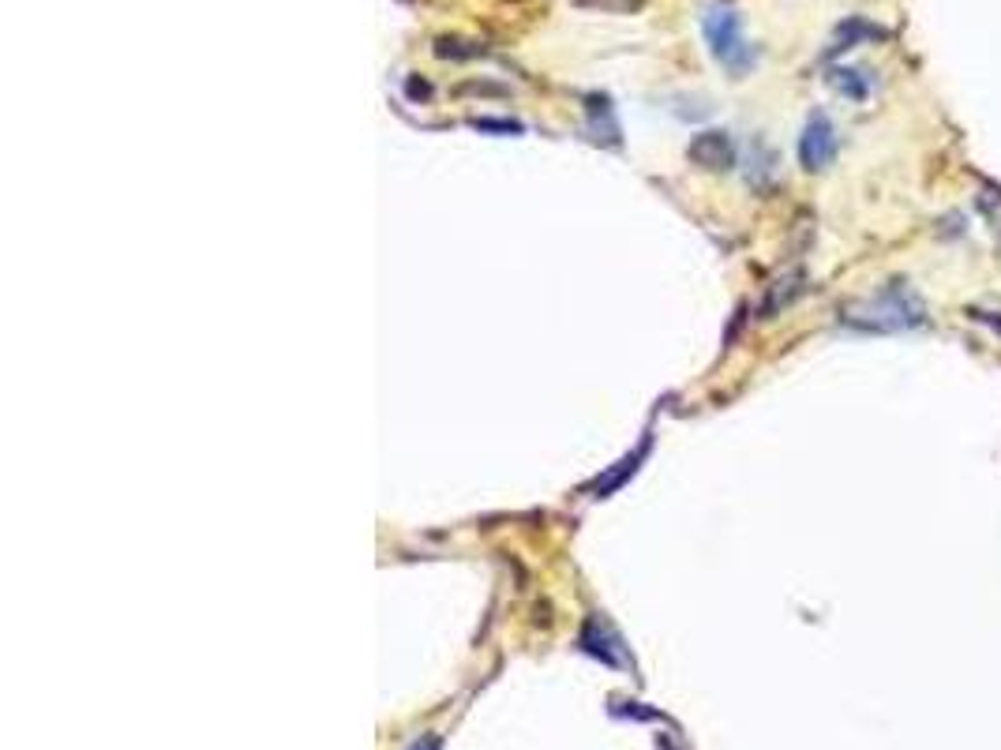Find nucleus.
<instances>
[{"label": "nucleus", "instance_id": "7ed1b4c3", "mask_svg": "<svg viewBox=\"0 0 1001 750\" xmlns=\"http://www.w3.org/2000/svg\"><path fill=\"white\" fill-rule=\"evenodd\" d=\"M837 128L833 121H829L826 113H814L807 121V128H803L799 136V162L807 173H818V170H829L837 158Z\"/></svg>", "mask_w": 1001, "mask_h": 750}, {"label": "nucleus", "instance_id": "6e6552de", "mask_svg": "<svg viewBox=\"0 0 1001 750\" xmlns=\"http://www.w3.org/2000/svg\"><path fill=\"white\" fill-rule=\"evenodd\" d=\"M646 454H649V440H646V443H642V446H638V451H634V454H631V458H623V462H619V469H615V474H612V477H608V480H605V484H597V495H608V492H612V488H619V484H623V480H626V477H634V469H638V462H642V458H646Z\"/></svg>", "mask_w": 1001, "mask_h": 750}, {"label": "nucleus", "instance_id": "f257e3e1", "mask_svg": "<svg viewBox=\"0 0 1001 750\" xmlns=\"http://www.w3.org/2000/svg\"><path fill=\"white\" fill-rule=\"evenodd\" d=\"M927 319V308L923 300L907 290L904 282L886 285L881 293H874L870 300H855V305L844 308V323L847 327H859V331H907V327H919Z\"/></svg>", "mask_w": 1001, "mask_h": 750}, {"label": "nucleus", "instance_id": "39448f33", "mask_svg": "<svg viewBox=\"0 0 1001 750\" xmlns=\"http://www.w3.org/2000/svg\"><path fill=\"white\" fill-rule=\"evenodd\" d=\"M886 30L881 27H874V23H867V20H847V23H840V30H837V41H833V49H829V57H837V53H844V49H855L859 41H867V38H881Z\"/></svg>", "mask_w": 1001, "mask_h": 750}, {"label": "nucleus", "instance_id": "20e7f679", "mask_svg": "<svg viewBox=\"0 0 1001 750\" xmlns=\"http://www.w3.org/2000/svg\"><path fill=\"white\" fill-rule=\"evenodd\" d=\"M686 158H691L698 170L720 173V170H732L735 165V147H732V139H728V132L712 128V132H698V136L691 139Z\"/></svg>", "mask_w": 1001, "mask_h": 750}, {"label": "nucleus", "instance_id": "0eeeda50", "mask_svg": "<svg viewBox=\"0 0 1001 750\" xmlns=\"http://www.w3.org/2000/svg\"><path fill=\"white\" fill-rule=\"evenodd\" d=\"M799 293H803V274L780 278V282L773 285V293H769V300H766V316H773L777 308L792 305V300L799 297Z\"/></svg>", "mask_w": 1001, "mask_h": 750}, {"label": "nucleus", "instance_id": "9d476101", "mask_svg": "<svg viewBox=\"0 0 1001 750\" xmlns=\"http://www.w3.org/2000/svg\"><path fill=\"white\" fill-rule=\"evenodd\" d=\"M439 747H443V743H439L436 736H428V739H420V743H413L410 750H439Z\"/></svg>", "mask_w": 1001, "mask_h": 750}, {"label": "nucleus", "instance_id": "f03ea898", "mask_svg": "<svg viewBox=\"0 0 1001 750\" xmlns=\"http://www.w3.org/2000/svg\"><path fill=\"white\" fill-rule=\"evenodd\" d=\"M701 35H706V46L717 57V64H724L732 75H746L754 69V49L743 35V20L735 8L709 4L701 15Z\"/></svg>", "mask_w": 1001, "mask_h": 750}, {"label": "nucleus", "instance_id": "423d86ee", "mask_svg": "<svg viewBox=\"0 0 1001 750\" xmlns=\"http://www.w3.org/2000/svg\"><path fill=\"white\" fill-rule=\"evenodd\" d=\"M608 642H615V638H608L605 627H600L597 619L585 623V630H582V649H585V653H593V656H600V661L612 664V668H615V664H623V656L612 653V646H608Z\"/></svg>", "mask_w": 1001, "mask_h": 750}, {"label": "nucleus", "instance_id": "1a4fd4ad", "mask_svg": "<svg viewBox=\"0 0 1001 750\" xmlns=\"http://www.w3.org/2000/svg\"><path fill=\"white\" fill-rule=\"evenodd\" d=\"M863 72H852V69H837L833 75H829V83L840 90V95H847V98H867V79H859Z\"/></svg>", "mask_w": 1001, "mask_h": 750}]
</instances>
